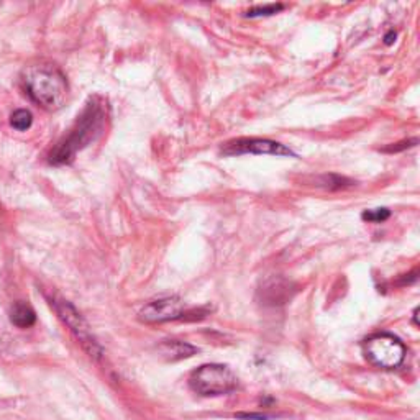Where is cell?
<instances>
[{
  "label": "cell",
  "instance_id": "obj_9",
  "mask_svg": "<svg viewBox=\"0 0 420 420\" xmlns=\"http://www.w3.org/2000/svg\"><path fill=\"white\" fill-rule=\"evenodd\" d=\"M10 320L13 325H17V327L28 329L35 324V320H37V314H35V310L31 309L28 304L17 302L12 309Z\"/></svg>",
  "mask_w": 420,
  "mask_h": 420
},
{
  "label": "cell",
  "instance_id": "obj_4",
  "mask_svg": "<svg viewBox=\"0 0 420 420\" xmlns=\"http://www.w3.org/2000/svg\"><path fill=\"white\" fill-rule=\"evenodd\" d=\"M365 356L371 365L383 369L397 368L405 356V348L399 338L390 333H378L363 343Z\"/></svg>",
  "mask_w": 420,
  "mask_h": 420
},
{
  "label": "cell",
  "instance_id": "obj_10",
  "mask_svg": "<svg viewBox=\"0 0 420 420\" xmlns=\"http://www.w3.org/2000/svg\"><path fill=\"white\" fill-rule=\"evenodd\" d=\"M31 122H33V117H31V114L28 110H17L13 112L12 117H10V123L13 128H17V130L24 132V130H28V128L31 127Z\"/></svg>",
  "mask_w": 420,
  "mask_h": 420
},
{
  "label": "cell",
  "instance_id": "obj_7",
  "mask_svg": "<svg viewBox=\"0 0 420 420\" xmlns=\"http://www.w3.org/2000/svg\"><path fill=\"white\" fill-rule=\"evenodd\" d=\"M58 312H60L61 319L64 320L66 324H68L69 327L74 330L76 335H78L80 340H82L84 343H91L92 348H94L96 343L91 342V338H89V332H87L86 324H84V320L80 319L78 312H76L68 302H62L61 307H58Z\"/></svg>",
  "mask_w": 420,
  "mask_h": 420
},
{
  "label": "cell",
  "instance_id": "obj_1",
  "mask_svg": "<svg viewBox=\"0 0 420 420\" xmlns=\"http://www.w3.org/2000/svg\"><path fill=\"white\" fill-rule=\"evenodd\" d=\"M25 92L46 110H58L68 99V80L55 64L28 66L21 74Z\"/></svg>",
  "mask_w": 420,
  "mask_h": 420
},
{
  "label": "cell",
  "instance_id": "obj_5",
  "mask_svg": "<svg viewBox=\"0 0 420 420\" xmlns=\"http://www.w3.org/2000/svg\"><path fill=\"white\" fill-rule=\"evenodd\" d=\"M223 155H274V156H296L289 148L281 143L265 140V138H238V140L227 141L222 146Z\"/></svg>",
  "mask_w": 420,
  "mask_h": 420
},
{
  "label": "cell",
  "instance_id": "obj_2",
  "mask_svg": "<svg viewBox=\"0 0 420 420\" xmlns=\"http://www.w3.org/2000/svg\"><path fill=\"white\" fill-rule=\"evenodd\" d=\"M102 122H104V112L100 110V107L89 105V109L79 119L78 127L51 153V163L62 164L73 159L76 151L84 148L89 141L94 140V135L102 130Z\"/></svg>",
  "mask_w": 420,
  "mask_h": 420
},
{
  "label": "cell",
  "instance_id": "obj_3",
  "mask_svg": "<svg viewBox=\"0 0 420 420\" xmlns=\"http://www.w3.org/2000/svg\"><path fill=\"white\" fill-rule=\"evenodd\" d=\"M189 386L200 396H222L236 387V378L223 365H204L189 378Z\"/></svg>",
  "mask_w": 420,
  "mask_h": 420
},
{
  "label": "cell",
  "instance_id": "obj_11",
  "mask_svg": "<svg viewBox=\"0 0 420 420\" xmlns=\"http://www.w3.org/2000/svg\"><path fill=\"white\" fill-rule=\"evenodd\" d=\"M284 6L283 3H270V6L265 7H254L252 10L247 12L248 17H263V15H272V13H278L279 10H283Z\"/></svg>",
  "mask_w": 420,
  "mask_h": 420
},
{
  "label": "cell",
  "instance_id": "obj_8",
  "mask_svg": "<svg viewBox=\"0 0 420 420\" xmlns=\"http://www.w3.org/2000/svg\"><path fill=\"white\" fill-rule=\"evenodd\" d=\"M159 351L166 360L177 361L182 358H189V356L194 355L195 348L182 342H166L159 347Z\"/></svg>",
  "mask_w": 420,
  "mask_h": 420
},
{
  "label": "cell",
  "instance_id": "obj_6",
  "mask_svg": "<svg viewBox=\"0 0 420 420\" xmlns=\"http://www.w3.org/2000/svg\"><path fill=\"white\" fill-rule=\"evenodd\" d=\"M184 314V302L177 297H164L146 304L140 312V319L148 324L181 319Z\"/></svg>",
  "mask_w": 420,
  "mask_h": 420
},
{
  "label": "cell",
  "instance_id": "obj_12",
  "mask_svg": "<svg viewBox=\"0 0 420 420\" xmlns=\"http://www.w3.org/2000/svg\"><path fill=\"white\" fill-rule=\"evenodd\" d=\"M391 216V212L387 209H376V210H366L363 212V220L373 222V223H379L387 220Z\"/></svg>",
  "mask_w": 420,
  "mask_h": 420
},
{
  "label": "cell",
  "instance_id": "obj_13",
  "mask_svg": "<svg viewBox=\"0 0 420 420\" xmlns=\"http://www.w3.org/2000/svg\"><path fill=\"white\" fill-rule=\"evenodd\" d=\"M394 40H396V31H390V33H387L386 37H384V43H386V44H392V43H394Z\"/></svg>",
  "mask_w": 420,
  "mask_h": 420
}]
</instances>
